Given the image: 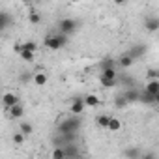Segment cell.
I'll list each match as a JSON object with an SVG mask.
<instances>
[{
  "label": "cell",
  "instance_id": "8992f818",
  "mask_svg": "<svg viewBox=\"0 0 159 159\" xmlns=\"http://www.w3.org/2000/svg\"><path fill=\"white\" fill-rule=\"evenodd\" d=\"M139 101L144 105H157L159 103V94H150V92H139Z\"/></svg>",
  "mask_w": 159,
  "mask_h": 159
},
{
  "label": "cell",
  "instance_id": "5b68a950",
  "mask_svg": "<svg viewBox=\"0 0 159 159\" xmlns=\"http://www.w3.org/2000/svg\"><path fill=\"white\" fill-rule=\"evenodd\" d=\"M84 99L81 96L71 98V105H69V114H83L84 112Z\"/></svg>",
  "mask_w": 159,
  "mask_h": 159
},
{
  "label": "cell",
  "instance_id": "d6a6232c",
  "mask_svg": "<svg viewBox=\"0 0 159 159\" xmlns=\"http://www.w3.org/2000/svg\"><path fill=\"white\" fill-rule=\"evenodd\" d=\"M124 2H125V0H114V4H118V6H120V4H124Z\"/></svg>",
  "mask_w": 159,
  "mask_h": 159
},
{
  "label": "cell",
  "instance_id": "4dcf8cb0",
  "mask_svg": "<svg viewBox=\"0 0 159 159\" xmlns=\"http://www.w3.org/2000/svg\"><path fill=\"white\" fill-rule=\"evenodd\" d=\"M28 79H30V75H28V73H23V75H21V81H23V83H26Z\"/></svg>",
  "mask_w": 159,
  "mask_h": 159
},
{
  "label": "cell",
  "instance_id": "cb8c5ba5",
  "mask_svg": "<svg viewBox=\"0 0 159 159\" xmlns=\"http://www.w3.org/2000/svg\"><path fill=\"white\" fill-rule=\"evenodd\" d=\"M52 157H54V159H64V157H66L64 148H62V146H56V148L52 150Z\"/></svg>",
  "mask_w": 159,
  "mask_h": 159
},
{
  "label": "cell",
  "instance_id": "603a6c76",
  "mask_svg": "<svg viewBox=\"0 0 159 159\" xmlns=\"http://www.w3.org/2000/svg\"><path fill=\"white\" fill-rule=\"evenodd\" d=\"M105 67H116V60H114V58H105V60L99 64V69H105Z\"/></svg>",
  "mask_w": 159,
  "mask_h": 159
},
{
  "label": "cell",
  "instance_id": "6da1fadb",
  "mask_svg": "<svg viewBox=\"0 0 159 159\" xmlns=\"http://www.w3.org/2000/svg\"><path fill=\"white\" fill-rule=\"evenodd\" d=\"M67 41H69V36H66L62 32L60 34H47L45 39H43V45L51 51H60L67 45Z\"/></svg>",
  "mask_w": 159,
  "mask_h": 159
},
{
  "label": "cell",
  "instance_id": "484cf974",
  "mask_svg": "<svg viewBox=\"0 0 159 159\" xmlns=\"http://www.w3.org/2000/svg\"><path fill=\"white\" fill-rule=\"evenodd\" d=\"M28 21H30L32 25H39V23H41V15H39L38 11H32L30 17H28Z\"/></svg>",
  "mask_w": 159,
  "mask_h": 159
},
{
  "label": "cell",
  "instance_id": "d6986e66",
  "mask_svg": "<svg viewBox=\"0 0 159 159\" xmlns=\"http://www.w3.org/2000/svg\"><path fill=\"white\" fill-rule=\"evenodd\" d=\"M47 81H49V77H47L45 73H41V71L34 75V83H36L38 86H43V84H47Z\"/></svg>",
  "mask_w": 159,
  "mask_h": 159
},
{
  "label": "cell",
  "instance_id": "ffe728a7",
  "mask_svg": "<svg viewBox=\"0 0 159 159\" xmlns=\"http://www.w3.org/2000/svg\"><path fill=\"white\" fill-rule=\"evenodd\" d=\"M19 131L25 135V137H28V135H32V131H34V127H32V124H28V122H23L21 125H19Z\"/></svg>",
  "mask_w": 159,
  "mask_h": 159
},
{
  "label": "cell",
  "instance_id": "2e32d148",
  "mask_svg": "<svg viewBox=\"0 0 159 159\" xmlns=\"http://www.w3.org/2000/svg\"><path fill=\"white\" fill-rule=\"evenodd\" d=\"M99 77H107V79H118V71L116 67H105L101 69V75Z\"/></svg>",
  "mask_w": 159,
  "mask_h": 159
},
{
  "label": "cell",
  "instance_id": "5bb4252c",
  "mask_svg": "<svg viewBox=\"0 0 159 159\" xmlns=\"http://www.w3.org/2000/svg\"><path fill=\"white\" fill-rule=\"evenodd\" d=\"M124 98H125L127 105H129V103H137V101H139V92H137L135 88H131V90H127V92L124 94Z\"/></svg>",
  "mask_w": 159,
  "mask_h": 159
},
{
  "label": "cell",
  "instance_id": "30bf717a",
  "mask_svg": "<svg viewBox=\"0 0 159 159\" xmlns=\"http://www.w3.org/2000/svg\"><path fill=\"white\" fill-rule=\"evenodd\" d=\"M11 25H13V17L10 13H6V11H0V32L10 28Z\"/></svg>",
  "mask_w": 159,
  "mask_h": 159
},
{
  "label": "cell",
  "instance_id": "83f0119b",
  "mask_svg": "<svg viewBox=\"0 0 159 159\" xmlns=\"http://www.w3.org/2000/svg\"><path fill=\"white\" fill-rule=\"evenodd\" d=\"M114 105H116L118 109H124V107L127 105V101H125V98H124V96H120V98H116V101H114Z\"/></svg>",
  "mask_w": 159,
  "mask_h": 159
},
{
  "label": "cell",
  "instance_id": "f1b7e54d",
  "mask_svg": "<svg viewBox=\"0 0 159 159\" xmlns=\"http://www.w3.org/2000/svg\"><path fill=\"white\" fill-rule=\"evenodd\" d=\"M13 142H15V144H23V142H25V135H23L21 131L15 133V135H13Z\"/></svg>",
  "mask_w": 159,
  "mask_h": 159
},
{
  "label": "cell",
  "instance_id": "9a60e30c",
  "mask_svg": "<svg viewBox=\"0 0 159 159\" xmlns=\"http://www.w3.org/2000/svg\"><path fill=\"white\" fill-rule=\"evenodd\" d=\"M83 99H84V105H86V107H98V105H99V98H98L96 94H88V96H84Z\"/></svg>",
  "mask_w": 159,
  "mask_h": 159
},
{
  "label": "cell",
  "instance_id": "8fae6325",
  "mask_svg": "<svg viewBox=\"0 0 159 159\" xmlns=\"http://www.w3.org/2000/svg\"><path fill=\"white\" fill-rule=\"evenodd\" d=\"M144 28L148 32H157L159 30V19L157 17H148L144 19Z\"/></svg>",
  "mask_w": 159,
  "mask_h": 159
},
{
  "label": "cell",
  "instance_id": "836d02e7",
  "mask_svg": "<svg viewBox=\"0 0 159 159\" xmlns=\"http://www.w3.org/2000/svg\"><path fill=\"white\" fill-rule=\"evenodd\" d=\"M32 2H41V0H32Z\"/></svg>",
  "mask_w": 159,
  "mask_h": 159
},
{
  "label": "cell",
  "instance_id": "1f68e13d",
  "mask_svg": "<svg viewBox=\"0 0 159 159\" xmlns=\"http://www.w3.org/2000/svg\"><path fill=\"white\" fill-rule=\"evenodd\" d=\"M142 157H144V159H153V157H155V153H144Z\"/></svg>",
  "mask_w": 159,
  "mask_h": 159
},
{
  "label": "cell",
  "instance_id": "7402d4cb",
  "mask_svg": "<svg viewBox=\"0 0 159 159\" xmlns=\"http://www.w3.org/2000/svg\"><path fill=\"white\" fill-rule=\"evenodd\" d=\"M19 54H21V58H23V60H26V62H32L36 52H32V51H26V49H21V51H19Z\"/></svg>",
  "mask_w": 159,
  "mask_h": 159
},
{
  "label": "cell",
  "instance_id": "d4e9b609",
  "mask_svg": "<svg viewBox=\"0 0 159 159\" xmlns=\"http://www.w3.org/2000/svg\"><path fill=\"white\" fill-rule=\"evenodd\" d=\"M124 155H127V157H131V159H139V157H140V152H139L137 148H131V150H125Z\"/></svg>",
  "mask_w": 159,
  "mask_h": 159
},
{
  "label": "cell",
  "instance_id": "4316f807",
  "mask_svg": "<svg viewBox=\"0 0 159 159\" xmlns=\"http://www.w3.org/2000/svg\"><path fill=\"white\" fill-rule=\"evenodd\" d=\"M21 49H26V51L36 52V51H38V45H36L34 41H26V43H23V45H21Z\"/></svg>",
  "mask_w": 159,
  "mask_h": 159
},
{
  "label": "cell",
  "instance_id": "ba28073f",
  "mask_svg": "<svg viewBox=\"0 0 159 159\" xmlns=\"http://www.w3.org/2000/svg\"><path fill=\"white\" fill-rule=\"evenodd\" d=\"M62 148H64V153H66V157H79V155H81V150H79V148L75 146V142L62 144Z\"/></svg>",
  "mask_w": 159,
  "mask_h": 159
},
{
  "label": "cell",
  "instance_id": "277c9868",
  "mask_svg": "<svg viewBox=\"0 0 159 159\" xmlns=\"http://www.w3.org/2000/svg\"><path fill=\"white\" fill-rule=\"evenodd\" d=\"M6 112H8V118H10V120H19V118L25 116V107H23V103L19 101V103H15V105H11V107H6Z\"/></svg>",
  "mask_w": 159,
  "mask_h": 159
},
{
  "label": "cell",
  "instance_id": "f546056e",
  "mask_svg": "<svg viewBox=\"0 0 159 159\" xmlns=\"http://www.w3.org/2000/svg\"><path fill=\"white\" fill-rule=\"evenodd\" d=\"M148 77H150V79H159L157 69H150V71H148Z\"/></svg>",
  "mask_w": 159,
  "mask_h": 159
},
{
  "label": "cell",
  "instance_id": "3957f363",
  "mask_svg": "<svg viewBox=\"0 0 159 159\" xmlns=\"http://www.w3.org/2000/svg\"><path fill=\"white\" fill-rule=\"evenodd\" d=\"M77 26H79V23H77L75 19H69V17L58 21V28H60V32L66 34V36H71V34L77 30Z\"/></svg>",
  "mask_w": 159,
  "mask_h": 159
},
{
  "label": "cell",
  "instance_id": "44dd1931",
  "mask_svg": "<svg viewBox=\"0 0 159 159\" xmlns=\"http://www.w3.org/2000/svg\"><path fill=\"white\" fill-rule=\"evenodd\" d=\"M109 114H99L98 118H96V124L99 125V127H103V129H107V124H109Z\"/></svg>",
  "mask_w": 159,
  "mask_h": 159
},
{
  "label": "cell",
  "instance_id": "7a4b0ae2",
  "mask_svg": "<svg viewBox=\"0 0 159 159\" xmlns=\"http://www.w3.org/2000/svg\"><path fill=\"white\" fill-rule=\"evenodd\" d=\"M83 125V118L79 114H69L66 120H62L58 124V133H66V131H75L79 133V129H81Z\"/></svg>",
  "mask_w": 159,
  "mask_h": 159
},
{
  "label": "cell",
  "instance_id": "4fadbf2b",
  "mask_svg": "<svg viewBox=\"0 0 159 159\" xmlns=\"http://www.w3.org/2000/svg\"><path fill=\"white\" fill-rule=\"evenodd\" d=\"M144 90L150 92V94H159V79H150Z\"/></svg>",
  "mask_w": 159,
  "mask_h": 159
},
{
  "label": "cell",
  "instance_id": "7c38bea8",
  "mask_svg": "<svg viewBox=\"0 0 159 159\" xmlns=\"http://www.w3.org/2000/svg\"><path fill=\"white\" fill-rule=\"evenodd\" d=\"M133 58L127 54V52H124V54H120V58L116 60V66H120V67H124V69H127V67H131L133 66Z\"/></svg>",
  "mask_w": 159,
  "mask_h": 159
},
{
  "label": "cell",
  "instance_id": "ac0fdd59",
  "mask_svg": "<svg viewBox=\"0 0 159 159\" xmlns=\"http://www.w3.org/2000/svg\"><path fill=\"white\" fill-rule=\"evenodd\" d=\"M99 83H101V86H105V88H112V86H116V84H118V79H107V77H99Z\"/></svg>",
  "mask_w": 159,
  "mask_h": 159
},
{
  "label": "cell",
  "instance_id": "52a82bcc",
  "mask_svg": "<svg viewBox=\"0 0 159 159\" xmlns=\"http://www.w3.org/2000/svg\"><path fill=\"white\" fill-rule=\"evenodd\" d=\"M127 54H129L133 60H139V58H142V56L146 54V45H133V47L127 51Z\"/></svg>",
  "mask_w": 159,
  "mask_h": 159
},
{
  "label": "cell",
  "instance_id": "e0dca14e",
  "mask_svg": "<svg viewBox=\"0 0 159 159\" xmlns=\"http://www.w3.org/2000/svg\"><path fill=\"white\" fill-rule=\"evenodd\" d=\"M120 127H122V122H120L118 118H112V116H111V118H109V124H107V129H109V131H118Z\"/></svg>",
  "mask_w": 159,
  "mask_h": 159
},
{
  "label": "cell",
  "instance_id": "9c48e42d",
  "mask_svg": "<svg viewBox=\"0 0 159 159\" xmlns=\"http://www.w3.org/2000/svg\"><path fill=\"white\" fill-rule=\"evenodd\" d=\"M19 101H21V98H19L17 94H13V92H6V94L2 96L4 107H11V105H15V103H19Z\"/></svg>",
  "mask_w": 159,
  "mask_h": 159
}]
</instances>
